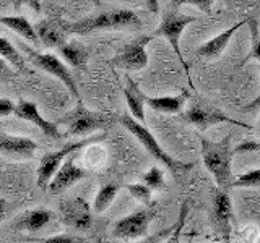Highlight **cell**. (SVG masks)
Wrapping results in <instances>:
<instances>
[{
	"mask_svg": "<svg viewBox=\"0 0 260 243\" xmlns=\"http://www.w3.org/2000/svg\"><path fill=\"white\" fill-rule=\"evenodd\" d=\"M236 154V148L231 144V135H228L221 141H211L202 138V160L207 170L213 175L219 188L228 190L233 186V170L231 162Z\"/></svg>",
	"mask_w": 260,
	"mask_h": 243,
	"instance_id": "1",
	"label": "cell"
},
{
	"mask_svg": "<svg viewBox=\"0 0 260 243\" xmlns=\"http://www.w3.org/2000/svg\"><path fill=\"white\" fill-rule=\"evenodd\" d=\"M143 23L132 10H109L98 15H89L77 23H69L70 34H91L94 31H119V29H142Z\"/></svg>",
	"mask_w": 260,
	"mask_h": 243,
	"instance_id": "2",
	"label": "cell"
},
{
	"mask_svg": "<svg viewBox=\"0 0 260 243\" xmlns=\"http://www.w3.org/2000/svg\"><path fill=\"white\" fill-rule=\"evenodd\" d=\"M119 122L137 138L138 141H140L143 148L148 151L158 162H161V164L165 166L174 177H179L181 174L189 172V170L193 167V162H182V160L174 159L173 156H169V154L162 149V146L156 141V138L153 136L150 130L146 128L142 122H138L132 113H124V115L119 118Z\"/></svg>",
	"mask_w": 260,
	"mask_h": 243,
	"instance_id": "3",
	"label": "cell"
},
{
	"mask_svg": "<svg viewBox=\"0 0 260 243\" xmlns=\"http://www.w3.org/2000/svg\"><path fill=\"white\" fill-rule=\"evenodd\" d=\"M116 122H119V118L109 115V113L89 110L80 101L72 112L59 118L57 125L65 127V133H63L65 136H83V135L100 132V130H108Z\"/></svg>",
	"mask_w": 260,
	"mask_h": 243,
	"instance_id": "4",
	"label": "cell"
},
{
	"mask_svg": "<svg viewBox=\"0 0 260 243\" xmlns=\"http://www.w3.org/2000/svg\"><path fill=\"white\" fill-rule=\"evenodd\" d=\"M106 133H100L89 138H83L80 141H73V143H67L65 146H62L60 149H57L54 152H47L44 154L39 160V167H38V186L41 190H47L49 183H51L52 177L55 175V172L59 170V167L63 164V160L67 159L70 154L77 152L80 149H83L85 146L89 144H96L100 141L106 140Z\"/></svg>",
	"mask_w": 260,
	"mask_h": 243,
	"instance_id": "5",
	"label": "cell"
},
{
	"mask_svg": "<svg viewBox=\"0 0 260 243\" xmlns=\"http://www.w3.org/2000/svg\"><path fill=\"white\" fill-rule=\"evenodd\" d=\"M184 120L187 124H192L197 127L200 132H207L210 127L218 125V124H233V125H239L244 127L247 130H252L250 125L247 124H242L239 120H234L231 117H228L226 113H223L218 107H213L207 102H193L190 104L189 110L184 113Z\"/></svg>",
	"mask_w": 260,
	"mask_h": 243,
	"instance_id": "6",
	"label": "cell"
},
{
	"mask_svg": "<svg viewBox=\"0 0 260 243\" xmlns=\"http://www.w3.org/2000/svg\"><path fill=\"white\" fill-rule=\"evenodd\" d=\"M26 52L29 54L28 57H29V60L32 62V65H35V67H38L39 70H43V71L49 73V75L55 76L59 81H62V83L65 85V88H67L69 91L73 94V97H75L78 102L81 101L75 79H73L69 67L59 59V57H57L55 54H52V52L41 54V52L31 51V49H28Z\"/></svg>",
	"mask_w": 260,
	"mask_h": 243,
	"instance_id": "7",
	"label": "cell"
},
{
	"mask_svg": "<svg viewBox=\"0 0 260 243\" xmlns=\"http://www.w3.org/2000/svg\"><path fill=\"white\" fill-rule=\"evenodd\" d=\"M150 36H140L134 40H130L120 49V52L112 59V63L119 68L127 71H140L148 65V54H146V44L151 40Z\"/></svg>",
	"mask_w": 260,
	"mask_h": 243,
	"instance_id": "8",
	"label": "cell"
},
{
	"mask_svg": "<svg viewBox=\"0 0 260 243\" xmlns=\"http://www.w3.org/2000/svg\"><path fill=\"white\" fill-rule=\"evenodd\" d=\"M199 16H187V15H181L177 12H169L162 16V20L159 23V26L153 31L151 36H162L169 40L171 47H173V51L176 52V55L181 59L182 65L185 67V62L181 55V47H179V39H181V34L182 31L189 26L190 23L197 21Z\"/></svg>",
	"mask_w": 260,
	"mask_h": 243,
	"instance_id": "9",
	"label": "cell"
},
{
	"mask_svg": "<svg viewBox=\"0 0 260 243\" xmlns=\"http://www.w3.org/2000/svg\"><path fill=\"white\" fill-rule=\"evenodd\" d=\"M59 211L65 225L75 230H88L93 224V211L85 198L72 196L59 205Z\"/></svg>",
	"mask_w": 260,
	"mask_h": 243,
	"instance_id": "10",
	"label": "cell"
},
{
	"mask_svg": "<svg viewBox=\"0 0 260 243\" xmlns=\"http://www.w3.org/2000/svg\"><path fill=\"white\" fill-rule=\"evenodd\" d=\"M153 216L154 214L151 209H138L135 213L119 219V221L114 224L112 235L120 240L140 238L146 233V230H148V225L151 222Z\"/></svg>",
	"mask_w": 260,
	"mask_h": 243,
	"instance_id": "11",
	"label": "cell"
},
{
	"mask_svg": "<svg viewBox=\"0 0 260 243\" xmlns=\"http://www.w3.org/2000/svg\"><path fill=\"white\" fill-rule=\"evenodd\" d=\"M73 154H70V156L63 160V164L59 167V170H57L55 175L52 177L51 183L47 186V191L51 194H60L63 191H67L72 185H75L77 182L88 177V170L75 164V156H73Z\"/></svg>",
	"mask_w": 260,
	"mask_h": 243,
	"instance_id": "12",
	"label": "cell"
},
{
	"mask_svg": "<svg viewBox=\"0 0 260 243\" xmlns=\"http://www.w3.org/2000/svg\"><path fill=\"white\" fill-rule=\"evenodd\" d=\"M15 117H18L20 120H24V122H29V124L36 125L41 132H43L46 136L52 138V140H60L65 135L60 132L59 125L55 124V122H51V120H46L43 115L39 113V109L35 102H29V101H20L16 104L15 107Z\"/></svg>",
	"mask_w": 260,
	"mask_h": 243,
	"instance_id": "13",
	"label": "cell"
},
{
	"mask_svg": "<svg viewBox=\"0 0 260 243\" xmlns=\"http://www.w3.org/2000/svg\"><path fill=\"white\" fill-rule=\"evenodd\" d=\"M211 214H213L215 227L219 233L228 240L231 235V222H233V206L230 194L226 190L216 188L213 190V198H211Z\"/></svg>",
	"mask_w": 260,
	"mask_h": 243,
	"instance_id": "14",
	"label": "cell"
},
{
	"mask_svg": "<svg viewBox=\"0 0 260 243\" xmlns=\"http://www.w3.org/2000/svg\"><path fill=\"white\" fill-rule=\"evenodd\" d=\"M39 43L49 49H59L67 43L69 23H63L57 18H44L35 24Z\"/></svg>",
	"mask_w": 260,
	"mask_h": 243,
	"instance_id": "15",
	"label": "cell"
},
{
	"mask_svg": "<svg viewBox=\"0 0 260 243\" xmlns=\"http://www.w3.org/2000/svg\"><path fill=\"white\" fill-rule=\"evenodd\" d=\"M38 144L31 138L0 135V154L15 160H29L36 156Z\"/></svg>",
	"mask_w": 260,
	"mask_h": 243,
	"instance_id": "16",
	"label": "cell"
},
{
	"mask_svg": "<svg viewBox=\"0 0 260 243\" xmlns=\"http://www.w3.org/2000/svg\"><path fill=\"white\" fill-rule=\"evenodd\" d=\"M249 21H250V18H246V20H241L236 24H233L231 28L224 29L223 32H219L218 36L208 39L207 43H203L197 49V51H195V54H197L199 57H202V59H207V60H216V59H219L221 54H223V51L228 47V44H230L231 37L234 36V32L238 31V29H241L244 24L249 23Z\"/></svg>",
	"mask_w": 260,
	"mask_h": 243,
	"instance_id": "17",
	"label": "cell"
},
{
	"mask_svg": "<svg viewBox=\"0 0 260 243\" xmlns=\"http://www.w3.org/2000/svg\"><path fill=\"white\" fill-rule=\"evenodd\" d=\"M52 219H54V213L51 209L35 208V209L24 211V213H21L18 217H16L13 222V229L35 233V232H39L41 229H44Z\"/></svg>",
	"mask_w": 260,
	"mask_h": 243,
	"instance_id": "18",
	"label": "cell"
},
{
	"mask_svg": "<svg viewBox=\"0 0 260 243\" xmlns=\"http://www.w3.org/2000/svg\"><path fill=\"white\" fill-rule=\"evenodd\" d=\"M59 54L70 67L77 70H86L89 54L83 44L77 43V40H67L63 46L59 47Z\"/></svg>",
	"mask_w": 260,
	"mask_h": 243,
	"instance_id": "19",
	"label": "cell"
},
{
	"mask_svg": "<svg viewBox=\"0 0 260 243\" xmlns=\"http://www.w3.org/2000/svg\"><path fill=\"white\" fill-rule=\"evenodd\" d=\"M127 85L124 88V96H125V102L130 113L138 120V122H145V94L140 91V88L135 83V81L127 76Z\"/></svg>",
	"mask_w": 260,
	"mask_h": 243,
	"instance_id": "20",
	"label": "cell"
},
{
	"mask_svg": "<svg viewBox=\"0 0 260 243\" xmlns=\"http://www.w3.org/2000/svg\"><path fill=\"white\" fill-rule=\"evenodd\" d=\"M187 101L185 93L179 96H161V97H150L145 96V104H148L154 112L161 113H179L184 109V104Z\"/></svg>",
	"mask_w": 260,
	"mask_h": 243,
	"instance_id": "21",
	"label": "cell"
},
{
	"mask_svg": "<svg viewBox=\"0 0 260 243\" xmlns=\"http://www.w3.org/2000/svg\"><path fill=\"white\" fill-rule=\"evenodd\" d=\"M119 191H120V185H117V183L103 185L101 188L98 190L94 202H93V211H94V213H98V214L104 213V211L112 205V201L116 199Z\"/></svg>",
	"mask_w": 260,
	"mask_h": 243,
	"instance_id": "22",
	"label": "cell"
},
{
	"mask_svg": "<svg viewBox=\"0 0 260 243\" xmlns=\"http://www.w3.org/2000/svg\"><path fill=\"white\" fill-rule=\"evenodd\" d=\"M0 57H4L7 62H10L18 71H21V73L26 71V63H24L23 55L16 51V47L10 43V40L2 36H0Z\"/></svg>",
	"mask_w": 260,
	"mask_h": 243,
	"instance_id": "23",
	"label": "cell"
},
{
	"mask_svg": "<svg viewBox=\"0 0 260 243\" xmlns=\"http://www.w3.org/2000/svg\"><path fill=\"white\" fill-rule=\"evenodd\" d=\"M233 186H236V188H254V186H260V169H252L241 174L238 178H234Z\"/></svg>",
	"mask_w": 260,
	"mask_h": 243,
	"instance_id": "24",
	"label": "cell"
},
{
	"mask_svg": "<svg viewBox=\"0 0 260 243\" xmlns=\"http://www.w3.org/2000/svg\"><path fill=\"white\" fill-rule=\"evenodd\" d=\"M125 188L130 191V194H132L134 198H137L140 202H143V205H151V193L153 190L150 188L146 183H128L125 185Z\"/></svg>",
	"mask_w": 260,
	"mask_h": 243,
	"instance_id": "25",
	"label": "cell"
},
{
	"mask_svg": "<svg viewBox=\"0 0 260 243\" xmlns=\"http://www.w3.org/2000/svg\"><path fill=\"white\" fill-rule=\"evenodd\" d=\"M142 182L148 185L151 190H165V174L158 167H151L145 175H142Z\"/></svg>",
	"mask_w": 260,
	"mask_h": 243,
	"instance_id": "26",
	"label": "cell"
},
{
	"mask_svg": "<svg viewBox=\"0 0 260 243\" xmlns=\"http://www.w3.org/2000/svg\"><path fill=\"white\" fill-rule=\"evenodd\" d=\"M36 241H41V243H81V241H85V238L75 237V235H70V233H57V235H52V237L41 238Z\"/></svg>",
	"mask_w": 260,
	"mask_h": 243,
	"instance_id": "27",
	"label": "cell"
},
{
	"mask_svg": "<svg viewBox=\"0 0 260 243\" xmlns=\"http://www.w3.org/2000/svg\"><path fill=\"white\" fill-rule=\"evenodd\" d=\"M177 4H189V5H193L197 7L200 12L203 13H211V10H213V4L215 0H177Z\"/></svg>",
	"mask_w": 260,
	"mask_h": 243,
	"instance_id": "28",
	"label": "cell"
},
{
	"mask_svg": "<svg viewBox=\"0 0 260 243\" xmlns=\"http://www.w3.org/2000/svg\"><path fill=\"white\" fill-rule=\"evenodd\" d=\"M13 65L10 62H7L4 57H0V81H8L15 76Z\"/></svg>",
	"mask_w": 260,
	"mask_h": 243,
	"instance_id": "29",
	"label": "cell"
},
{
	"mask_svg": "<svg viewBox=\"0 0 260 243\" xmlns=\"http://www.w3.org/2000/svg\"><path fill=\"white\" fill-rule=\"evenodd\" d=\"M15 107L16 104H13V101L10 99H0V117H8L12 115V113H15Z\"/></svg>",
	"mask_w": 260,
	"mask_h": 243,
	"instance_id": "30",
	"label": "cell"
},
{
	"mask_svg": "<svg viewBox=\"0 0 260 243\" xmlns=\"http://www.w3.org/2000/svg\"><path fill=\"white\" fill-rule=\"evenodd\" d=\"M15 2V8L18 10V8L21 5H26L29 7L32 12H36V13H41V10H43V7H41V0H13Z\"/></svg>",
	"mask_w": 260,
	"mask_h": 243,
	"instance_id": "31",
	"label": "cell"
},
{
	"mask_svg": "<svg viewBox=\"0 0 260 243\" xmlns=\"http://www.w3.org/2000/svg\"><path fill=\"white\" fill-rule=\"evenodd\" d=\"M250 59H254V60H258V62H260V39H257L255 43H254V46H252V49H250L249 55L246 57V60H244L242 63L249 62Z\"/></svg>",
	"mask_w": 260,
	"mask_h": 243,
	"instance_id": "32",
	"label": "cell"
},
{
	"mask_svg": "<svg viewBox=\"0 0 260 243\" xmlns=\"http://www.w3.org/2000/svg\"><path fill=\"white\" fill-rule=\"evenodd\" d=\"M246 151H260V143H242L236 146V152H246Z\"/></svg>",
	"mask_w": 260,
	"mask_h": 243,
	"instance_id": "33",
	"label": "cell"
},
{
	"mask_svg": "<svg viewBox=\"0 0 260 243\" xmlns=\"http://www.w3.org/2000/svg\"><path fill=\"white\" fill-rule=\"evenodd\" d=\"M258 107H260V93H258V96L255 97L254 101L244 105V109H242V110H244V112H249V110H254V109H258Z\"/></svg>",
	"mask_w": 260,
	"mask_h": 243,
	"instance_id": "34",
	"label": "cell"
},
{
	"mask_svg": "<svg viewBox=\"0 0 260 243\" xmlns=\"http://www.w3.org/2000/svg\"><path fill=\"white\" fill-rule=\"evenodd\" d=\"M151 13H159V0H145Z\"/></svg>",
	"mask_w": 260,
	"mask_h": 243,
	"instance_id": "35",
	"label": "cell"
},
{
	"mask_svg": "<svg viewBox=\"0 0 260 243\" xmlns=\"http://www.w3.org/2000/svg\"><path fill=\"white\" fill-rule=\"evenodd\" d=\"M5 214H7V199L0 198V222L5 219Z\"/></svg>",
	"mask_w": 260,
	"mask_h": 243,
	"instance_id": "36",
	"label": "cell"
},
{
	"mask_svg": "<svg viewBox=\"0 0 260 243\" xmlns=\"http://www.w3.org/2000/svg\"><path fill=\"white\" fill-rule=\"evenodd\" d=\"M258 130H260V120H258Z\"/></svg>",
	"mask_w": 260,
	"mask_h": 243,
	"instance_id": "37",
	"label": "cell"
}]
</instances>
